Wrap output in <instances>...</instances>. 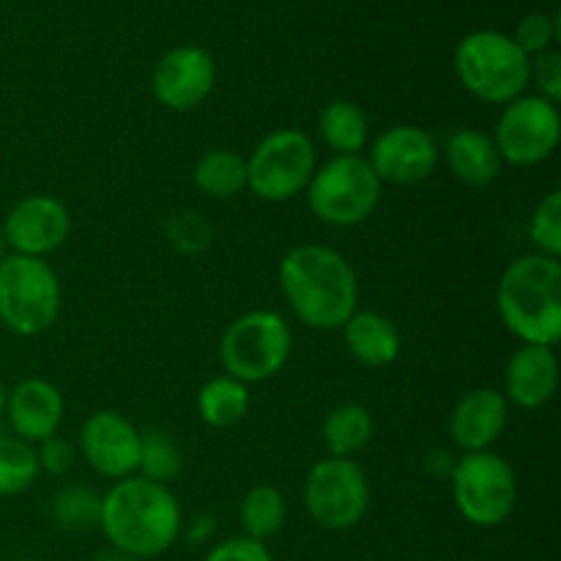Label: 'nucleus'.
<instances>
[{
    "instance_id": "f257e3e1",
    "label": "nucleus",
    "mask_w": 561,
    "mask_h": 561,
    "mask_svg": "<svg viewBox=\"0 0 561 561\" xmlns=\"http://www.w3.org/2000/svg\"><path fill=\"white\" fill-rule=\"evenodd\" d=\"M279 288L305 327L334 332L359 310V279L337 250L299 244L279 261Z\"/></svg>"
},
{
    "instance_id": "f03ea898",
    "label": "nucleus",
    "mask_w": 561,
    "mask_h": 561,
    "mask_svg": "<svg viewBox=\"0 0 561 561\" xmlns=\"http://www.w3.org/2000/svg\"><path fill=\"white\" fill-rule=\"evenodd\" d=\"M99 529L107 542L135 559H153L181 535V507L168 485L126 477L102 496Z\"/></svg>"
},
{
    "instance_id": "7ed1b4c3",
    "label": "nucleus",
    "mask_w": 561,
    "mask_h": 561,
    "mask_svg": "<svg viewBox=\"0 0 561 561\" xmlns=\"http://www.w3.org/2000/svg\"><path fill=\"white\" fill-rule=\"evenodd\" d=\"M496 310L510 334L524 345L557 348L561 340V263L529 252L504 268Z\"/></svg>"
},
{
    "instance_id": "20e7f679",
    "label": "nucleus",
    "mask_w": 561,
    "mask_h": 561,
    "mask_svg": "<svg viewBox=\"0 0 561 561\" xmlns=\"http://www.w3.org/2000/svg\"><path fill=\"white\" fill-rule=\"evenodd\" d=\"M466 91L488 104H510L529 88V55L499 31H474L455 49Z\"/></svg>"
},
{
    "instance_id": "39448f33",
    "label": "nucleus",
    "mask_w": 561,
    "mask_h": 561,
    "mask_svg": "<svg viewBox=\"0 0 561 561\" xmlns=\"http://www.w3.org/2000/svg\"><path fill=\"white\" fill-rule=\"evenodd\" d=\"M294 332L274 310H252L236 318L219 340L225 376L241 383H263L277 376L290 359Z\"/></svg>"
},
{
    "instance_id": "423d86ee",
    "label": "nucleus",
    "mask_w": 561,
    "mask_h": 561,
    "mask_svg": "<svg viewBox=\"0 0 561 561\" xmlns=\"http://www.w3.org/2000/svg\"><path fill=\"white\" fill-rule=\"evenodd\" d=\"M60 316V283L44 257L3 255L0 261V323L20 337L44 334Z\"/></svg>"
},
{
    "instance_id": "0eeeda50",
    "label": "nucleus",
    "mask_w": 561,
    "mask_h": 561,
    "mask_svg": "<svg viewBox=\"0 0 561 561\" xmlns=\"http://www.w3.org/2000/svg\"><path fill=\"white\" fill-rule=\"evenodd\" d=\"M383 184L362 153L334 157L316 168L307 184V206L332 228H354L378 208Z\"/></svg>"
},
{
    "instance_id": "6e6552de",
    "label": "nucleus",
    "mask_w": 561,
    "mask_h": 561,
    "mask_svg": "<svg viewBox=\"0 0 561 561\" xmlns=\"http://www.w3.org/2000/svg\"><path fill=\"white\" fill-rule=\"evenodd\" d=\"M458 513L477 529H496L518 507V477L496 453H463L449 474Z\"/></svg>"
},
{
    "instance_id": "1a4fd4ad",
    "label": "nucleus",
    "mask_w": 561,
    "mask_h": 561,
    "mask_svg": "<svg viewBox=\"0 0 561 561\" xmlns=\"http://www.w3.org/2000/svg\"><path fill=\"white\" fill-rule=\"evenodd\" d=\"M318 168L316 146L299 129H274L247 159V190L266 203L294 201Z\"/></svg>"
},
{
    "instance_id": "9d476101",
    "label": "nucleus",
    "mask_w": 561,
    "mask_h": 561,
    "mask_svg": "<svg viewBox=\"0 0 561 561\" xmlns=\"http://www.w3.org/2000/svg\"><path fill=\"white\" fill-rule=\"evenodd\" d=\"M307 515L321 529H354L370 507V482L354 458H323L307 471Z\"/></svg>"
},
{
    "instance_id": "9b49d317",
    "label": "nucleus",
    "mask_w": 561,
    "mask_h": 561,
    "mask_svg": "<svg viewBox=\"0 0 561 561\" xmlns=\"http://www.w3.org/2000/svg\"><path fill=\"white\" fill-rule=\"evenodd\" d=\"M561 140L559 104L542 96H518L504 104L499 115L493 142L502 162L515 168H531L553 157Z\"/></svg>"
},
{
    "instance_id": "f8f14e48",
    "label": "nucleus",
    "mask_w": 561,
    "mask_h": 561,
    "mask_svg": "<svg viewBox=\"0 0 561 561\" xmlns=\"http://www.w3.org/2000/svg\"><path fill=\"white\" fill-rule=\"evenodd\" d=\"M373 173L381 184L414 186L431 179L442 159V148L427 129L416 124H398L383 129L370 148Z\"/></svg>"
},
{
    "instance_id": "ddd939ff",
    "label": "nucleus",
    "mask_w": 561,
    "mask_h": 561,
    "mask_svg": "<svg viewBox=\"0 0 561 561\" xmlns=\"http://www.w3.org/2000/svg\"><path fill=\"white\" fill-rule=\"evenodd\" d=\"M71 217L53 195H27L3 219L5 250L14 255L47 257L69 239Z\"/></svg>"
},
{
    "instance_id": "4468645a",
    "label": "nucleus",
    "mask_w": 561,
    "mask_h": 561,
    "mask_svg": "<svg viewBox=\"0 0 561 561\" xmlns=\"http://www.w3.org/2000/svg\"><path fill=\"white\" fill-rule=\"evenodd\" d=\"M142 433L118 411H96L80 427V453L107 480L135 477Z\"/></svg>"
},
{
    "instance_id": "2eb2a0df",
    "label": "nucleus",
    "mask_w": 561,
    "mask_h": 561,
    "mask_svg": "<svg viewBox=\"0 0 561 561\" xmlns=\"http://www.w3.org/2000/svg\"><path fill=\"white\" fill-rule=\"evenodd\" d=\"M217 66L203 47H175L153 69V96L173 113L201 107L214 91Z\"/></svg>"
},
{
    "instance_id": "dca6fc26",
    "label": "nucleus",
    "mask_w": 561,
    "mask_h": 561,
    "mask_svg": "<svg viewBox=\"0 0 561 561\" xmlns=\"http://www.w3.org/2000/svg\"><path fill=\"white\" fill-rule=\"evenodd\" d=\"M510 420V403L504 392L493 387H477L455 403L449 414V436L463 453H488L502 438Z\"/></svg>"
},
{
    "instance_id": "f3484780",
    "label": "nucleus",
    "mask_w": 561,
    "mask_h": 561,
    "mask_svg": "<svg viewBox=\"0 0 561 561\" xmlns=\"http://www.w3.org/2000/svg\"><path fill=\"white\" fill-rule=\"evenodd\" d=\"M3 416L16 438L27 444H42L58 436V427L64 422V394L53 381L25 378L14 389H9Z\"/></svg>"
},
{
    "instance_id": "a211bd4d",
    "label": "nucleus",
    "mask_w": 561,
    "mask_h": 561,
    "mask_svg": "<svg viewBox=\"0 0 561 561\" xmlns=\"http://www.w3.org/2000/svg\"><path fill=\"white\" fill-rule=\"evenodd\" d=\"M559 389V359L546 345H520L507 362L504 398L518 409H542Z\"/></svg>"
},
{
    "instance_id": "6ab92c4d",
    "label": "nucleus",
    "mask_w": 561,
    "mask_h": 561,
    "mask_svg": "<svg viewBox=\"0 0 561 561\" xmlns=\"http://www.w3.org/2000/svg\"><path fill=\"white\" fill-rule=\"evenodd\" d=\"M444 159L455 179L463 181L466 186H491L504 168L491 131L471 129V126H463L447 137Z\"/></svg>"
},
{
    "instance_id": "aec40b11",
    "label": "nucleus",
    "mask_w": 561,
    "mask_h": 561,
    "mask_svg": "<svg viewBox=\"0 0 561 561\" xmlns=\"http://www.w3.org/2000/svg\"><path fill=\"white\" fill-rule=\"evenodd\" d=\"M343 337L348 354L365 367H389L403 345L392 318L376 310H356L343 323Z\"/></svg>"
},
{
    "instance_id": "412c9836",
    "label": "nucleus",
    "mask_w": 561,
    "mask_h": 561,
    "mask_svg": "<svg viewBox=\"0 0 561 561\" xmlns=\"http://www.w3.org/2000/svg\"><path fill=\"white\" fill-rule=\"evenodd\" d=\"M318 135L337 157H356L365 151L370 124L359 104L348 99H334L318 115Z\"/></svg>"
},
{
    "instance_id": "4be33fe9",
    "label": "nucleus",
    "mask_w": 561,
    "mask_h": 561,
    "mask_svg": "<svg viewBox=\"0 0 561 561\" xmlns=\"http://www.w3.org/2000/svg\"><path fill=\"white\" fill-rule=\"evenodd\" d=\"M373 414L359 403H340L323 416L321 438L329 458H354L370 444Z\"/></svg>"
},
{
    "instance_id": "5701e85b",
    "label": "nucleus",
    "mask_w": 561,
    "mask_h": 561,
    "mask_svg": "<svg viewBox=\"0 0 561 561\" xmlns=\"http://www.w3.org/2000/svg\"><path fill=\"white\" fill-rule=\"evenodd\" d=\"M250 387L225 376V373L208 378L201 387V392H197V414H201V420L208 427H217V431L239 425L250 414Z\"/></svg>"
},
{
    "instance_id": "b1692460",
    "label": "nucleus",
    "mask_w": 561,
    "mask_h": 561,
    "mask_svg": "<svg viewBox=\"0 0 561 561\" xmlns=\"http://www.w3.org/2000/svg\"><path fill=\"white\" fill-rule=\"evenodd\" d=\"M239 520L244 537H250V540L266 542L277 537L288 520V502H285L283 491L277 485H268V482L250 488L241 499Z\"/></svg>"
},
{
    "instance_id": "393cba45",
    "label": "nucleus",
    "mask_w": 561,
    "mask_h": 561,
    "mask_svg": "<svg viewBox=\"0 0 561 561\" xmlns=\"http://www.w3.org/2000/svg\"><path fill=\"white\" fill-rule=\"evenodd\" d=\"M195 186L214 201H230L247 190V159L228 148H211L195 164Z\"/></svg>"
},
{
    "instance_id": "a878e982",
    "label": "nucleus",
    "mask_w": 561,
    "mask_h": 561,
    "mask_svg": "<svg viewBox=\"0 0 561 561\" xmlns=\"http://www.w3.org/2000/svg\"><path fill=\"white\" fill-rule=\"evenodd\" d=\"M53 518L64 531H93L102 520V493L88 485H66L53 499Z\"/></svg>"
},
{
    "instance_id": "bb28decb",
    "label": "nucleus",
    "mask_w": 561,
    "mask_h": 561,
    "mask_svg": "<svg viewBox=\"0 0 561 561\" xmlns=\"http://www.w3.org/2000/svg\"><path fill=\"white\" fill-rule=\"evenodd\" d=\"M137 471L142 480L159 482V485H170L173 480H179L184 471V455H181L175 438L164 431L142 433Z\"/></svg>"
},
{
    "instance_id": "cd10ccee",
    "label": "nucleus",
    "mask_w": 561,
    "mask_h": 561,
    "mask_svg": "<svg viewBox=\"0 0 561 561\" xmlns=\"http://www.w3.org/2000/svg\"><path fill=\"white\" fill-rule=\"evenodd\" d=\"M36 447L16 436H3L0 433V496L25 493L36 482Z\"/></svg>"
},
{
    "instance_id": "c85d7f7f",
    "label": "nucleus",
    "mask_w": 561,
    "mask_h": 561,
    "mask_svg": "<svg viewBox=\"0 0 561 561\" xmlns=\"http://www.w3.org/2000/svg\"><path fill=\"white\" fill-rule=\"evenodd\" d=\"M529 239L540 255L561 257V192L553 190L535 206L529 219Z\"/></svg>"
},
{
    "instance_id": "c756f323",
    "label": "nucleus",
    "mask_w": 561,
    "mask_h": 561,
    "mask_svg": "<svg viewBox=\"0 0 561 561\" xmlns=\"http://www.w3.org/2000/svg\"><path fill=\"white\" fill-rule=\"evenodd\" d=\"M168 239L170 244L175 247L184 255H201L203 250H208L214 239V230L206 219L197 211H175L173 217L168 219Z\"/></svg>"
},
{
    "instance_id": "7c9ffc66",
    "label": "nucleus",
    "mask_w": 561,
    "mask_h": 561,
    "mask_svg": "<svg viewBox=\"0 0 561 561\" xmlns=\"http://www.w3.org/2000/svg\"><path fill=\"white\" fill-rule=\"evenodd\" d=\"M557 36H559L557 16H548V14H540V11H537V14H526L524 20L518 22L513 42L518 44V47L524 49L529 58H535V55L551 49L553 38Z\"/></svg>"
},
{
    "instance_id": "2f4dec72",
    "label": "nucleus",
    "mask_w": 561,
    "mask_h": 561,
    "mask_svg": "<svg viewBox=\"0 0 561 561\" xmlns=\"http://www.w3.org/2000/svg\"><path fill=\"white\" fill-rule=\"evenodd\" d=\"M529 82L537 85V96L548 102H561V55L559 49H546V53L529 58Z\"/></svg>"
},
{
    "instance_id": "473e14b6",
    "label": "nucleus",
    "mask_w": 561,
    "mask_h": 561,
    "mask_svg": "<svg viewBox=\"0 0 561 561\" xmlns=\"http://www.w3.org/2000/svg\"><path fill=\"white\" fill-rule=\"evenodd\" d=\"M36 460H38V471H47V474L53 477H64L75 469L77 453L66 438L53 436L47 438V442L38 444Z\"/></svg>"
},
{
    "instance_id": "72a5a7b5",
    "label": "nucleus",
    "mask_w": 561,
    "mask_h": 561,
    "mask_svg": "<svg viewBox=\"0 0 561 561\" xmlns=\"http://www.w3.org/2000/svg\"><path fill=\"white\" fill-rule=\"evenodd\" d=\"M206 561H274L266 542L250 540V537H233L208 551Z\"/></svg>"
},
{
    "instance_id": "f704fd0d",
    "label": "nucleus",
    "mask_w": 561,
    "mask_h": 561,
    "mask_svg": "<svg viewBox=\"0 0 561 561\" xmlns=\"http://www.w3.org/2000/svg\"><path fill=\"white\" fill-rule=\"evenodd\" d=\"M455 460L453 453L449 449H431V453L425 455V469L431 471L433 477H442V480H449V474H453L455 469Z\"/></svg>"
},
{
    "instance_id": "c9c22d12",
    "label": "nucleus",
    "mask_w": 561,
    "mask_h": 561,
    "mask_svg": "<svg viewBox=\"0 0 561 561\" xmlns=\"http://www.w3.org/2000/svg\"><path fill=\"white\" fill-rule=\"evenodd\" d=\"M214 535V518L211 515H201V518H195L190 524V540L192 542H203V540H208V537Z\"/></svg>"
},
{
    "instance_id": "e433bc0d",
    "label": "nucleus",
    "mask_w": 561,
    "mask_h": 561,
    "mask_svg": "<svg viewBox=\"0 0 561 561\" xmlns=\"http://www.w3.org/2000/svg\"><path fill=\"white\" fill-rule=\"evenodd\" d=\"M93 561H140V559H135V557H129V553L118 551V548L107 546V548H102L96 557H93Z\"/></svg>"
},
{
    "instance_id": "4c0bfd02",
    "label": "nucleus",
    "mask_w": 561,
    "mask_h": 561,
    "mask_svg": "<svg viewBox=\"0 0 561 561\" xmlns=\"http://www.w3.org/2000/svg\"><path fill=\"white\" fill-rule=\"evenodd\" d=\"M5 400H9V389H5L3 381H0V416L5 414Z\"/></svg>"
},
{
    "instance_id": "58836bf2",
    "label": "nucleus",
    "mask_w": 561,
    "mask_h": 561,
    "mask_svg": "<svg viewBox=\"0 0 561 561\" xmlns=\"http://www.w3.org/2000/svg\"><path fill=\"white\" fill-rule=\"evenodd\" d=\"M5 255V239H3V222H0V261H3Z\"/></svg>"
}]
</instances>
